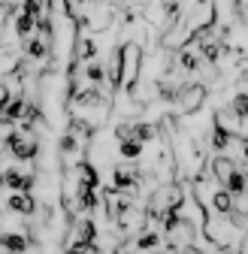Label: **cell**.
Masks as SVG:
<instances>
[{
  "mask_svg": "<svg viewBox=\"0 0 248 254\" xmlns=\"http://www.w3.org/2000/svg\"><path fill=\"white\" fill-rule=\"evenodd\" d=\"M209 97V88L203 82H188V85H179V94H176V112L179 115H197L203 109Z\"/></svg>",
  "mask_w": 248,
  "mask_h": 254,
  "instance_id": "cell-1",
  "label": "cell"
},
{
  "mask_svg": "<svg viewBox=\"0 0 248 254\" xmlns=\"http://www.w3.org/2000/svg\"><path fill=\"white\" fill-rule=\"evenodd\" d=\"M3 206L9 212H15L18 218H37V212H40V203L34 197V190H9Z\"/></svg>",
  "mask_w": 248,
  "mask_h": 254,
  "instance_id": "cell-2",
  "label": "cell"
},
{
  "mask_svg": "<svg viewBox=\"0 0 248 254\" xmlns=\"http://www.w3.org/2000/svg\"><path fill=\"white\" fill-rule=\"evenodd\" d=\"M106 88L118 91L124 88V46H115L106 61Z\"/></svg>",
  "mask_w": 248,
  "mask_h": 254,
  "instance_id": "cell-3",
  "label": "cell"
},
{
  "mask_svg": "<svg viewBox=\"0 0 248 254\" xmlns=\"http://www.w3.org/2000/svg\"><path fill=\"white\" fill-rule=\"evenodd\" d=\"M30 242L24 230H3L0 233V251H6V254H27L30 251Z\"/></svg>",
  "mask_w": 248,
  "mask_h": 254,
  "instance_id": "cell-4",
  "label": "cell"
},
{
  "mask_svg": "<svg viewBox=\"0 0 248 254\" xmlns=\"http://www.w3.org/2000/svg\"><path fill=\"white\" fill-rule=\"evenodd\" d=\"M236 170V161L224 151V154H215L212 161H209V173H212V179H215V185H224L227 182V176Z\"/></svg>",
  "mask_w": 248,
  "mask_h": 254,
  "instance_id": "cell-5",
  "label": "cell"
},
{
  "mask_svg": "<svg viewBox=\"0 0 248 254\" xmlns=\"http://www.w3.org/2000/svg\"><path fill=\"white\" fill-rule=\"evenodd\" d=\"M73 239H79L85 245H97V224L88 215L85 218H76L73 221Z\"/></svg>",
  "mask_w": 248,
  "mask_h": 254,
  "instance_id": "cell-6",
  "label": "cell"
},
{
  "mask_svg": "<svg viewBox=\"0 0 248 254\" xmlns=\"http://www.w3.org/2000/svg\"><path fill=\"white\" fill-rule=\"evenodd\" d=\"M221 188H227L236 200H242V197L248 194V170H245V167H236V170L227 176V182H224Z\"/></svg>",
  "mask_w": 248,
  "mask_h": 254,
  "instance_id": "cell-7",
  "label": "cell"
},
{
  "mask_svg": "<svg viewBox=\"0 0 248 254\" xmlns=\"http://www.w3.org/2000/svg\"><path fill=\"white\" fill-rule=\"evenodd\" d=\"M130 136L139 139L142 145H148V142L161 139V130H158V124H151V121H130Z\"/></svg>",
  "mask_w": 248,
  "mask_h": 254,
  "instance_id": "cell-8",
  "label": "cell"
},
{
  "mask_svg": "<svg viewBox=\"0 0 248 254\" xmlns=\"http://www.w3.org/2000/svg\"><path fill=\"white\" fill-rule=\"evenodd\" d=\"M97 40L94 37H76V46H73V58H79V61H94L97 58Z\"/></svg>",
  "mask_w": 248,
  "mask_h": 254,
  "instance_id": "cell-9",
  "label": "cell"
},
{
  "mask_svg": "<svg viewBox=\"0 0 248 254\" xmlns=\"http://www.w3.org/2000/svg\"><path fill=\"white\" fill-rule=\"evenodd\" d=\"M82 76L88 79V85H106V64H100L97 58L88 61L82 67Z\"/></svg>",
  "mask_w": 248,
  "mask_h": 254,
  "instance_id": "cell-10",
  "label": "cell"
},
{
  "mask_svg": "<svg viewBox=\"0 0 248 254\" xmlns=\"http://www.w3.org/2000/svg\"><path fill=\"white\" fill-rule=\"evenodd\" d=\"M142 148H145V145H142L139 139H133V136H130V139H118V154H121L127 164L139 161V157H142Z\"/></svg>",
  "mask_w": 248,
  "mask_h": 254,
  "instance_id": "cell-11",
  "label": "cell"
},
{
  "mask_svg": "<svg viewBox=\"0 0 248 254\" xmlns=\"http://www.w3.org/2000/svg\"><path fill=\"white\" fill-rule=\"evenodd\" d=\"M227 109H230L239 121H248V88H242V91L233 94V97L227 100Z\"/></svg>",
  "mask_w": 248,
  "mask_h": 254,
  "instance_id": "cell-12",
  "label": "cell"
},
{
  "mask_svg": "<svg viewBox=\"0 0 248 254\" xmlns=\"http://www.w3.org/2000/svg\"><path fill=\"white\" fill-rule=\"evenodd\" d=\"M133 248H136V251H154V248H161V233L151 230V227H145L142 233H136Z\"/></svg>",
  "mask_w": 248,
  "mask_h": 254,
  "instance_id": "cell-13",
  "label": "cell"
},
{
  "mask_svg": "<svg viewBox=\"0 0 248 254\" xmlns=\"http://www.w3.org/2000/svg\"><path fill=\"white\" fill-rule=\"evenodd\" d=\"M12 30H15V37H18V40H27V37L37 30V18H34V15H27V12H18Z\"/></svg>",
  "mask_w": 248,
  "mask_h": 254,
  "instance_id": "cell-14",
  "label": "cell"
},
{
  "mask_svg": "<svg viewBox=\"0 0 248 254\" xmlns=\"http://www.w3.org/2000/svg\"><path fill=\"white\" fill-rule=\"evenodd\" d=\"M245 136H248V133H245Z\"/></svg>",
  "mask_w": 248,
  "mask_h": 254,
  "instance_id": "cell-15",
  "label": "cell"
}]
</instances>
